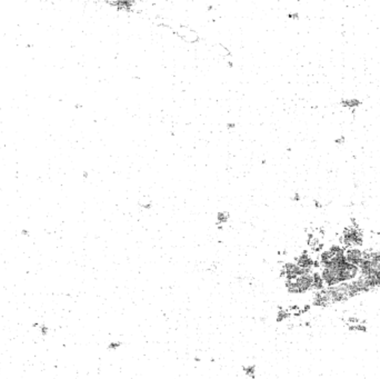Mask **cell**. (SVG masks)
I'll return each instance as SVG.
<instances>
[{"instance_id": "obj_1", "label": "cell", "mask_w": 380, "mask_h": 379, "mask_svg": "<svg viewBox=\"0 0 380 379\" xmlns=\"http://www.w3.org/2000/svg\"><path fill=\"white\" fill-rule=\"evenodd\" d=\"M314 272V271H312ZM312 272H308L299 276L295 280H285V287L289 294L300 295L312 289Z\"/></svg>"}, {"instance_id": "obj_2", "label": "cell", "mask_w": 380, "mask_h": 379, "mask_svg": "<svg viewBox=\"0 0 380 379\" xmlns=\"http://www.w3.org/2000/svg\"><path fill=\"white\" fill-rule=\"evenodd\" d=\"M343 248H351V247H360L364 243V237L360 229L357 226H349L343 230V237H341Z\"/></svg>"}, {"instance_id": "obj_3", "label": "cell", "mask_w": 380, "mask_h": 379, "mask_svg": "<svg viewBox=\"0 0 380 379\" xmlns=\"http://www.w3.org/2000/svg\"><path fill=\"white\" fill-rule=\"evenodd\" d=\"M304 274H308V272L302 270L296 262H286L281 269V277H283L285 280H295L296 278H298L299 276Z\"/></svg>"}, {"instance_id": "obj_4", "label": "cell", "mask_w": 380, "mask_h": 379, "mask_svg": "<svg viewBox=\"0 0 380 379\" xmlns=\"http://www.w3.org/2000/svg\"><path fill=\"white\" fill-rule=\"evenodd\" d=\"M345 256H346L347 262L359 267V265H360L362 261L364 251H362L361 249L357 248V247H351V248L345 249Z\"/></svg>"}, {"instance_id": "obj_5", "label": "cell", "mask_w": 380, "mask_h": 379, "mask_svg": "<svg viewBox=\"0 0 380 379\" xmlns=\"http://www.w3.org/2000/svg\"><path fill=\"white\" fill-rule=\"evenodd\" d=\"M314 260L311 258L307 253H301L300 256L296 259V264L306 272H312L314 270Z\"/></svg>"}, {"instance_id": "obj_6", "label": "cell", "mask_w": 380, "mask_h": 379, "mask_svg": "<svg viewBox=\"0 0 380 379\" xmlns=\"http://www.w3.org/2000/svg\"><path fill=\"white\" fill-rule=\"evenodd\" d=\"M312 278H314V281H312V289H314L316 291L324 290L325 288H326V286H325L324 279H322V277H321V275H320V271L314 270V272H312Z\"/></svg>"}, {"instance_id": "obj_7", "label": "cell", "mask_w": 380, "mask_h": 379, "mask_svg": "<svg viewBox=\"0 0 380 379\" xmlns=\"http://www.w3.org/2000/svg\"><path fill=\"white\" fill-rule=\"evenodd\" d=\"M242 370L247 377L249 378L254 379L256 378V366L254 365H247V366L242 367Z\"/></svg>"}, {"instance_id": "obj_8", "label": "cell", "mask_w": 380, "mask_h": 379, "mask_svg": "<svg viewBox=\"0 0 380 379\" xmlns=\"http://www.w3.org/2000/svg\"><path fill=\"white\" fill-rule=\"evenodd\" d=\"M289 316H290V313L288 311V310H286V309H280L279 311H278V313H277V321H278V322H282L283 320L288 319V318H289Z\"/></svg>"}, {"instance_id": "obj_9", "label": "cell", "mask_w": 380, "mask_h": 379, "mask_svg": "<svg viewBox=\"0 0 380 379\" xmlns=\"http://www.w3.org/2000/svg\"><path fill=\"white\" fill-rule=\"evenodd\" d=\"M341 104H343L345 107L353 108V107H358L361 102H360L359 100H357V99H346V100L341 101Z\"/></svg>"}, {"instance_id": "obj_10", "label": "cell", "mask_w": 380, "mask_h": 379, "mask_svg": "<svg viewBox=\"0 0 380 379\" xmlns=\"http://www.w3.org/2000/svg\"><path fill=\"white\" fill-rule=\"evenodd\" d=\"M349 330L350 331H361V332H366L367 331V328H366V326L361 325V324H356V325H350L349 326Z\"/></svg>"}, {"instance_id": "obj_11", "label": "cell", "mask_w": 380, "mask_h": 379, "mask_svg": "<svg viewBox=\"0 0 380 379\" xmlns=\"http://www.w3.org/2000/svg\"><path fill=\"white\" fill-rule=\"evenodd\" d=\"M121 347V342L120 341H112V342H110L108 345V349L109 350H117V349H119Z\"/></svg>"}, {"instance_id": "obj_12", "label": "cell", "mask_w": 380, "mask_h": 379, "mask_svg": "<svg viewBox=\"0 0 380 379\" xmlns=\"http://www.w3.org/2000/svg\"><path fill=\"white\" fill-rule=\"evenodd\" d=\"M39 328H40V332L42 335H47L48 334V327L46 325H39Z\"/></svg>"}]
</instances>
